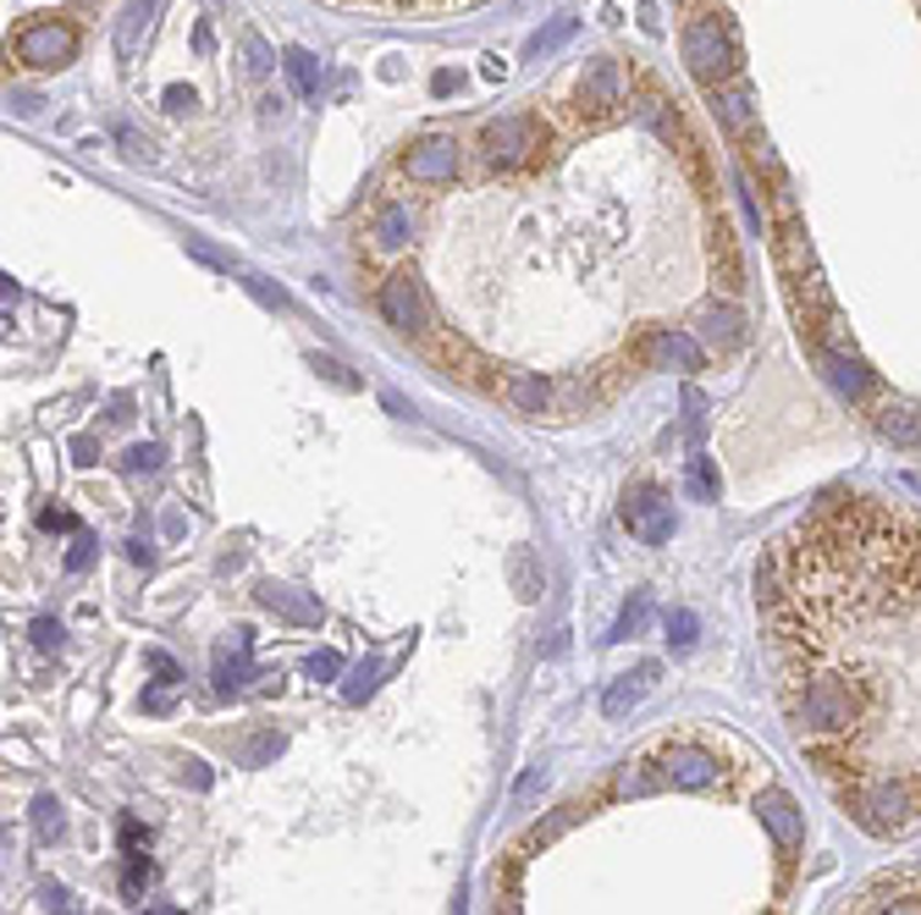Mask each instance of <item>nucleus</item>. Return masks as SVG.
Wrapping results in <instances>:
<instances>
[{
  "label": "nucleus",
  "mask_w": 921,
  "mask_h": 915,
  "mask_svg": "<svg viewBox=\"0 0 921 915\" xmlns=\"http://www.w3.org/2000/svg\"><path fill=\"white\" fill-rule=\"evenodd\" d=\"M684 67L695 72V83L718 89L740 72V44H734V28L723 17H695L684 28Z\"/></svg>",
  "instance_id": "obj_1"
},
{
  "label": "nucleus",
  "mask_w": 921,
  "mask_h": 915,
  "mask_svg": "<svg viewBox=\"0 0 921 915\" xmlns=\"http://www.w3.org/2000/svg\"><path fill=\"white\" fill-rule=\"evenodd\" d=\"M657 772H645V777H623V788H634V794H645V788H712L718 777H723V766L712 751H701V745H662L657 756Z\"/></svg>",
  "instance_id": "obj_2"
},
{
  "label": "nucleus",
  "mask_w": 921,
  "mask_h": 915,
  "mask_svg": "<svg viewBox=\"0 0 921 915\" xmlns=\"http://www.w3.org/2000/svg\"><path fill=\"white\" fill-rule=\"evenodd\" d=\"M17 61L33 67V72H61V67L78 61V33L56 17H39L17 33Z\"/></svg>",
  "instance_id": "obj_3"
},
{
  "label": "nucleus",
  "mask_w": 921,
  "mask_h": 915,
  "mask_svg": "<svg viewBox=\"0 0 921 915\" xmlns=\"http://www.w3.org/2000/svg\"><path fill=\"white\" fill-rule=\"evenodd\" d=\"M541 139H547V133H541L535 117H497V122L480 133V150H485L491 165L508 171V165H524L530 154L541 150Z\"/></svg>",
  "instance_id": "obj_4"
},
{
  "label": "nucleus",
  "mask_w": 921,
  "mask_h": 915,
  "mask_svg": "<svg viewBox=\"0 0 921 915\" xmlns=\"http://www.w3.org/2000/svg\"><path fill=\"white\" fill-rule=\"evenodd\" d=\"M634 359H640L645 370H668V364L701 370V364H707V348H701V336H690V331H679V325H657V331H645V342L634 348Z\"/></svg>",
  "instance_id": "obj_5"
},
{
  "label": "nucleus",
  "mask_w": 921,
  "mask_h": 915,
  "mask_svg": "<svg viewBox=\"0 0 921 915\" xmlns=\"http://www.w3.org/2000/svg\"><path fill=\"white\" fill-rule=\"evenodd\" d=\"M381 314H387V325H398V331H426V320H431L426 282H420L414 271H392V276L381 282Z\"/></svg>",
  "instance_id": "obj_6"
},
{
  "label": "nucleus",
  "mask_w": 921,
  "mask_h": 915,
  "mask_svg": "<svg viewBox=\"0 0 921 915\" xmlns=\"http://www.w3.org/2000/svg\"><path fill=\"white\" fill-rule=\"evenodd\" d=\"M623 524L645 546H662L673 535V502L662 491H634V496H623Z\"/></svg>",
  "instance_id": "obj_7"
},
{
  "label": "nucleus",
  "mask_w": 921,
  "mask_h": 915,
  "mask_svg": "<svg viewBox=\"0 0 921 915\" xmlns=\"http://www.w3.org/2000/svg\"><path fill=\"white\" fill-rule=\"evenodd\" d=\"M254 673V629H227V640L216 645V690L221 695H232V690H243V678Z\"/></svg>",
  "instance_id": "obj_8"
},
{
  "label": "nucleus",
  "mask_w": 921,
  "mask_h": 915,
  "mask_svg": "<svg viewBox=\"0 0 921 915\" xmlns=\"http://www.w3.org/2000/svg\"><path fill=\"white\" fill-rule=\"evenodd\" d=\"M403 171H409V182H453V171H459V144H453L448 133H431V139H420L414 150L403 154Z\"/></svg>",
  "instance_id": "obj_9"
},
{
  "label": "nucleus",
  "mask_w": 921,
  "mask_h": 915,
  "mask_svg": "<svg viewBox=\"0 0 921 915\" xmlns=\"http://www.w3.org/2000/svg\"><path fill=\"white\" fill-rule=\"evenodd\" d=\"M260 607L277 612V617H288V623H299V629H320V602L309 596V591H299V585H277V580H260Z\"/></svg>",
  "instance_id": "obj_10"
},
{
  "label": "nucleus",
  "mask_w": 921,
  "mask_h": 915,
  "mask_svg": "<svg viewBox=\"0 0 921 915\" xmlns=\"http://www.w3.org/2000/svg\"><path fill=\"white\" fill-rule=\"evenodd\" d=\"M618 105H623L618 61H591V67H585V83H580V111H591V117H613Z\"/></svg>",
  "instance_id": "obj_11"
},
{
  "label": "nucleus",
  "mask_w": 921,
  "mask_h": 915,
  "mask_svg": "<svg viewBox=\"0 0 921 915\" xmlns=\"http://www.w3.org/2000/svg\"><path fill=\"white\" fill-rule=\"evenodd\" d=\"M757 811H762L768 833L778 838V849H800V838H805V816H800V805H794L783 788H768V794L757 800Z\"/></svg>",
  "instance_id": "obj_12"
},
{
  "label": "nucleus",
  "mask_w": 921,
  "mask_h": 915,
  "mask_svg": "<svg viewBox=\"0 0 921 915\" xmlns=\"http://www.w3.org/2000/svg\"><path fill=\"white\" fill-rule=\"evenodd\" d=\"M657 673H662L657 662H640L634 673H623L613 690L602 695V712H608V717H623V712H634V706H640V701L657 690Z\"/></svg>",
  "instance_id": "obj_13"
},
{
  "label": "nucleus",
  "mask_w": 921,
  "mask_h": 915,
  "mask_svg": "<svg viewBox=\"0 0 921 915\" xmlns=\"http://www.w3.org/2000/svg\"><path fill=\"white\" fill-rule=\"evenodd\" d=\"M701 336L712 348H740L745 342V314L734 304H707L701 309Z\"/></svg>",
  "instance_id": "obj_14"
},
{
  "label": "nucleus",
  "mask_w": 921,
  "mask_h": 915,
  "mask_svg": "<svg viewBox=\"0 0 921 915\" xmlns=\"http://www.w3.org/2000/svg\"><path fill=\"white\" fill-rule=\"evenodd\" d=\"M872 425H878V436L894 442V448H917L921 442V414L905 409V403H883V409L872 414Z\"/></svg>",
  "instance_id": "obj_15"
},
{
  "label": "nucleus",
  "mask_w": 921,
  "mask_h": 915,
  "mask_svg": "<svg viewBox=\"0 0 921 915\" xmlns=\"http://www.w3.org/2000/svg\"><path fill=\"white\" fill-rule=\"evenodd\" d=\"M154 6L160 0H128V11L117 22V56H139V44H144V33L154 22Z\"/></svg>",
  "instance_id": "obj_16"
},
{
  "label": "nucleus",
  "mask_w": 921,
  "mask_h": 915,
  "mask_svg": "<svg viewBox=\"0 0 921 915\" xmlns=\"http://www.w3.org/2000/svg\"><path fill=\"white\" fill-rule=\"evenodd\" d=\"M712 105H718V122H723L734 139H745V133L757 128V111H751V94H745V89H718Z\"/></svg>",
  "instance_id": "obj_17"
},
{
  "label": "nucleus",
  "mask_w": 921,
  "mask_h": 915,
  "mask_svg": "<svg viewBox=\"0 0 921 915\" xmlns=\"http://www.w3.org/2000/svg\"><path fill=\"white\" fill-rule=\"evenodd\" d=\"M508 398H513V409H519V414H547L552 386H547L541 375H530V370H513V375H508Z\"/></svg>",
  "instance_id": "obj_18"
},
{
  "label": "nucleus",
  "mask_w": 921,
  "mask_h": 915,
  "mask_svg": "<svg viewBox=\"0 0 921 915\" xmlns=\"http://www.w3.org/2000/svg\"><path fill=\"white\" fill-rule=\"evenodd\" d=\"M409 232H414V221H409V204H381V210H376V227H370V238H376L381 249H403V243H409Z\"/></svg>",
  "instance_id": "obj_19"
},
{
  "label": "nucleus",
  "mask_w": 921,
  "mask_h": 915,
  "mask_svg": "<svg viewBox=\"0 0 921 915\" xmlns=\"http://www.w3.org/2000/svg\"><path fill=\"white\" fill-rule=\"evenodd\" d=\"M282 67H288V78H293V89H299L304 100H314V94H320V61H314V50L293 44V50L282 56Z\"/></svg>",
  "instance_id": "obj_20"
},
{
  "label": "nucleus",
  "mask_w": 921,
  "mask_h": 915,
  "mask_svg": "<svg viewBox=\"0 0 921 915\" xmlns=\"http://www.w3.org/2000/svg\"><path fill=\"white\" fill-rule=\"evenodd\" d=\"M684 491H690L695 502H718V491H723L718 463H712V458H690V469H684Z\"/></svg>",
  "instance_id": "obj_21"
},
{
  "label": "nucleus",
  "mask_w": 921,
  "mask_h": 915,
  "mask_svg": "<svg viewBox=\"0 0 921 915\" xmlns=\"http://www.w3.org/2000/svg\"><path fill=\"white\" fill-rule=\"evenodd\" d=\"M376 684H381V662H359V667L348 673V684H342V701H348V706H364V701L376 695Z\"/></svg>",
  "instance_id": "obj_22"
},
{
  "label": "nucleus",
  "mask_w": 921,
  "mask_h": 915,
  "mask_svg": "<svg viewBox=\"0 0 921 915\" xmlns=\"http://www.w3.org/2000/svg\"><path fill=\"white\" fill-rule=\"evenodd\" d=\"M574 39V17H552L535 39H530V61H541V56H552L558 44H569Z\"/></svg>",
  "instance_id": "obj_23"
},
{
  "label": "nucleus",
  "mask_w": 921,
  "mask_h": 915,
  "mask_svg": "<svg viewBox=\"0 0 921 915\" xmlns=\"http://www.w3.org/2000/svg\"><path fill=\"white\" fill-rule=\"evenodd\" d=\"M33 827H39L44 844L67 833V816H61V800H56V794H39V800H33Z\"/></svg>",
  "instance_id": "obj_24"
},
{
  "label": "nucleus",
  "mask_w": 921,
  "mask_h": 915,
  "mask_svg": "<svg viewBox=\"0 0 921 915\" xmlns=\"http://www.w3.org/2000/svg\"><path fill=\"white\" fill-rule=\"evenodd\" d=\"M309 370H314V375H326L337 392H359V375H353L348 364H337L331 353H309Z\"/></svg>",
  "instance_id": "obj_25"
},
{
  "label": "nucleus",
  "mask_w": 921,
  "mask_h": 915,
  "mask_svg": "<svg viewBox=\"0 0 921 915\" xmlns=\"http://www.w3.org/2000/svg\"><path fill=\"white\" fill-rule=\"evenodd\" d=\"M833 381H839L844 398H867V392H872V375H867L855 359H833Z\"/></svg>",
  "instance_id": "obj_26"
},
{
  "label": "nucleus",
  "mask_w": 921,
  "mask_h": 915,
  "mask_svg": "<svg viewBox=\"0 0 921 915\" xmlns=\"http://www.w3.org/2000/svg\"><path fill=\"white\" fill-rule=\"evenodd\" d=\"M243 56H249V72H254V78H266V72H271V61H277V56H271V44H266L260 33H243Z\"/></svg>",
  "instance_id": "obj_27"
},
{
  "label": "nucleus",
  "mask_w": 921,
  "mask_h": 915,
  "mask_svg": "<svg viewBox=\"0 0 921 915\" xmlns=\"http://www.w3.org/2000/svg\"><path fill=\"white\" fill-rule=\"evenodd\" d=\"M39 899H44V911H50V915H83L78 905H72V894H67L61 883H39Z\"/></svg>",
  "instance_id": "obj_28"
},
{
  "label": "nucleus",
  "mask_w": 921,
  "mask_h": 915,
  "mask_svg": "<svg viewBox=\"0 0 921 915\" xmlns=\"http://www.w3.org/2000/svg\"><path fill=\"white\" fill-rule=\"evenodd\" d=\"M304 673L314 678V684H326V678H337V673H342V656H337V651H314Z\"/></svg>",
  "instance_id": "obj_29"
},
{
  "label": "nucleus",
  "mask_w": 921,
  "mask_h": 915,
  "mask_svg": "<svg viewBox=\"0 0 921 915\" xmlns=\"http://www.w3.org/2000/svg\"><path fill=\"white\" fill-rule=\"evenodd\" d=\"M188 254L193 260H204V265H216V271H232V254H221L216 243H204V238H188Z\"/></svg>",
  "instance_id": "obj_30"
},
{
  "label": "nucleus",
  "mask_w": 921,
  "mask_h": 915,
  "mask_svg": "<svg viewBox=\"0 0 921 915\" xmlns=\"http://www.w3.org/2000/svg\"><path fill=\"white\" fill-rule=\"evenodd\" d=\"M668 640L673 645H695V617L690 612H668Z\"/></svg>",
  "instance_id": "obj_31"
},
{
  "label": "nucleus",
  "mask_w": 921,
  "mask_h": 915,
  "mask_svg": "<svg viewBox=\"0 0 921 915\" xmlns=\"http://www.w3.org/2000/svg\"><path fill=\"white\" fill-rule=\"evenodd\" d=\"M89 563H94V535H78V541H72V552H67V569H72V574H83Z\"/></svg>",
  "instance_id": "obj_32"
},
{
  "label": "nucleus",
  "mask_w": 921,
  "mask_h": 915,
  "mask_svg": "<svg viewBox=\"0 0 921 915\" xmlns=\"http://www.w3.org/2000/svg\"><path fill=\"white\" fill-rule=\"evenodd\" d=\"M33 645H39V651H56V645H61V623H56V617H33Z\"/></svg>",
  "instance_id": "obj_33"
},
{
  "label": "nucleus",
  "mask_w": 921,
  "mask_h": 915,
  "mask_svg": "<svg viewBox=\"0 0 921 915\" xmlns=\"http://www.w3.org/2000/svg\"><path fill=\"white\" fill-rule=\"evenodd\" d=\"M640 623H645V596H634V607H623V617H618V629H613V640H629Z\"/></svg>",
  "instance_id": "obj_34"
},
{
  "label": "nucleus",
  "mask_w": 921,
  "mask_h": 915,
  "mask_svg": "<svg viewBox=\"0 0 921 915\" xmlns=\"http://www.w3.org/2000/svg\"><path fill=\"white\" fill-rule=\"evenodd\" d=\"M249 293L260 299V304H271V309H288V293L282 288H271L266 276H249Z\"/></svg>",
  "instance_id": "obj_35"
},
{
  "label": "nucleus",
  "mask_w": 921,
  "mask_h": 915,
  "mask_svg": "<svg viewBox=\"0 0 921 915\" xmlns=\"http://www.w3.org/2000/svg\"><path fill=\"white\" fill-rule=\"evenodd\" d=\"M117 144L133 154V160H150V139H139V133H133L128 122H117Z\"/></svg>",
  "instance_id": "obj_36"
},
{
  "label": "nucleus",
  "mask_w": 921,
  "mask_h": 915,
  "mask_svg": "<svg viewBox=\"0 0 921 915\" xmlns=\"http://www.w3.org/2000/svg\"><path fill=\"white\" fill-rule=\"evenodd\" d=\"M122 463H128L133 474H139V469H160V448H154V442H144V448H128Z\"/></svg>",
  "instance_id": "obj_37"
},
{
  "label": "nucleus",
  "mask_w": 921,
  "mask_h": 915,
  "mask_svg": "<svg viewBox=\"0 0 921 915\" xmlns=\"http://www.w3.org/2000/svg\"><path fill=\"white\" fill-rule=\"evenodd\" d=\"M144 844H150V833L128 816V822H122V849H128V855H144Z\"/></svg>",
  "instance_id": "obj_38"
},
{
  "label": "nucleus",
  "mask_w": 921,
  "mask_h": 915,
  "mask_svg": "<svg viewBox=\"0 0 921 915\" xmlns=\"http://www.w3.org/2000/svg\"><path fill=\"white\" fill-rule=\"evenodd\" d=\"M171 706H177L171 684H160V690H144V712H154V717H160V712H171Z\"/></svg>",
  "instance_id": "obj_39"
},
{
  "label": "nucleus",
  "mask_w": 921,
  "mask_h": 915,
  "mask_svg": "<svg viewBox=\"0 0 921 915\" xmlns=\"http://www.w3.org/2000/svg\"><path fill=\"white\" fill-rule=\"evenodd\" d=\"M150 667L160 673V678H166V684H177V662H171L166 651H150Z\"/></svg>",
  "instance_id": "obj_40"
},
{
  "label": "nucleus",
  "mask_w": 921,
  "mask_h": 915,
  "mask_svg": "<svg viewBox=\"0 0 921 915\" xmlns=\"http://www.w3.org/2000/svg\"><path fill=\"white\" fill-rule=\"evenodd\" d=\"M128 557H133V563H144V569H150V563H154L150 541H144V535H133V541H128Z\"/></svg>",
  "instance_id": "obj_41"
},
{
  "label": "nucleus",
  "mask_w": 921,
  "mask_h": 915,
  "mask_svg": "<svg viewBox=\"0 0 921 915\" xmlns=\"http://www.w3.org/2000/svg\"><path fill=\"white\" fill-rule=\"evenodd\" d=\"M193 105V89H166V111H188Z\"/></svg>",
  "instance_id": "obj_42"
},
{
  "label": "nucleus",
  "mask_w": 921,
  "mask_h": 915,
  "mask_svg": "<svg viewBox=\"0 0 921 915\" xmlns=\"http://www.w3.org/2000/svg\"><path fill=\"white\" fill-rule=\"evenodd\" d=\"M182 777H188L193 788H210V772H204V762H188V766H182Z\"/></svg>",
  "instance_id": "obj_43"
},
{
  "label": "nucleus",
  "mask_w": 921,
  "mask_h": 915,
  "mask_svg": "<svg viewBox=\"0 0 921 915\" xmlns=\"http://www.w3.org/2000/svg\"><path fill=\"white\" fill-rule=\"evenodd\" d=\"M640 28H645V33H662V17H657V6H651V0L640 6Z\"/></svg>",
  "instance_id": "obj_44"
},
{
  "label": "nucleus",
  "mask_w": 921,
  "mask_h": 915,
  "mask_svg": "<svg viewBox=\"0 0 921 915\" xmlns=\"http://www.w3.org/2000/svg\"><path fill=\"white\" fill-rule=\"evenodd\" d=\"M39 524H44V530H72V513H44Z\"/></svg>",
  "instance_id": "obj_45"
},
{
  "label": "nucleus",
  "mask_w": 921,
  "mask_h": 915,
  "mask_svg": "<svg viewBox=\"0 0 921 915\" xmlns=\"http://www.w3.org/2000/svg\"><path fill=\"white\" fill-rule=\"evenodd\" d=\"M72 453H78V463H94V442H89V436H78V442H72Z\"/></svg>",
  "instance_id": "obj_46"
},
{
  "label": "nucleus",
  "mask_w": 921,
  "mask_h": 915,
  "mask_svg": "<svg viewBox=\"0 0 921 915\" xmlns=\"http://www.w3.org/2000/svg\"><path fill=\"white\" fill-rule=\"evenodd\" d=\"M193 44H199V56H210V44H216V39H210V28H204V22L193 28Z\"/></svg>",
  "instance_id": "obj_47"
},
{
  "label": "nucleus",
  "mask_w": 921,
  "mask_h": 915,
  "mask_svg": "<svg viewBox=\"0 0 921 915\" xmlns=\"http://www.w3.org/2000/svg\"><path fill=\"white\" fill-rule=\"evenodd\" d=\"M160 915H171V911H160Z\"/></svg>",
  "instance_id": "obj_48"
}]
</instances>
